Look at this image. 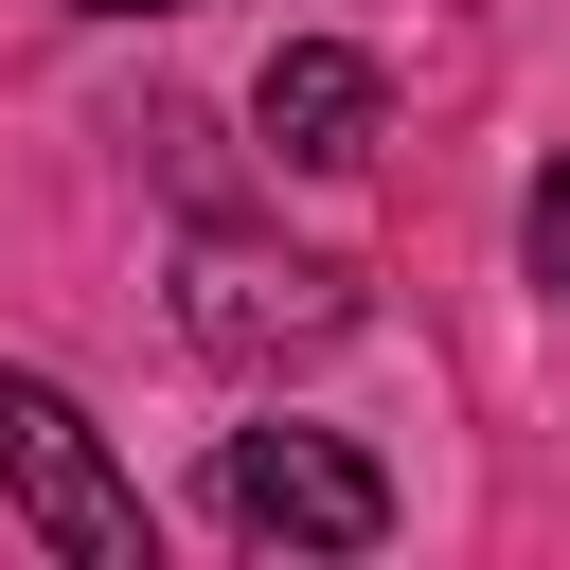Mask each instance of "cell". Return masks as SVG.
I'll return each mask as SVG.
<instances>
[{"mask_svg": "<svg viewBox=\"0 0 570 570\" xmlns=\"http://www.w3.org/2000/svg\"><path fill=\"white\" fill-rule=\"evenodd\" d=\"M0 481H18V517L71 570H142V499H125V463L89 445V410L53 374H0Z\"/></svg>", "mask_w": 570, "mask_h": 570, "instance_id": "1", "label": "cell"}, {"mask_svg": "<svg viewBox=\"0 0 570 570\" xmlns=\"http://www.w3.org/2000/svg\"><path fill=\"white\" fill-rule=\"evenodd\" d=\"M214 499H232V534H285V552H374L392 534V481L338 428H232L214 445Z\"/></svg>", "mask_w": 570, "mask_h": 570, "instance_id": "2", "label": "cell"}, {"mask_svg": "<svg viewBox=\"0 0 570 570\" xmlns=\"http://www.w3.org/2000/svg\"><path fill=\"white\" fill-rule=\"evenodd\" d=\"M178 321H196L214 356H321V338L356 321V285H338V267H303V249H232V232H196Z\"/></svg>", "mask_w": 570, "mask_h": 570, "instance_id": "3", "label": "cell"}, {"mask_svg": "<svg viewBox=\"0 0 570 570\" xmlns=\"http://www.w3.org/2000/svg\"><path fill=\"white\" fill-rule=\"evenodd\" d=\"M249 125H267V160H303V178L374 160V53H338V36H285V53H267V89H249Z\"/></svg>", "mask_w": 570, "mask_h": 570, "instance_id": "4", "label": "cell"}, {"mask_svg": "<svg viewBox=\"0 0 570 570\" xmlns=\"http://www.w3.org/2000/svg\"><path fill=\"white\" fill-rule=\"evenodd\" d=\"M534 285H552V303H570V160H552V178H534Z\"/></svg>", "mask_w": 570, "mask_h": 570, "instance_id": "5", "label": "cell"}, {"mask_svg": "<svg viewBox=\"0 0 570 570\" xmlns=\"http://www.w3.org/2000/svg\"><path fill=\"white\" fill-rule=\"evenodd\" d=\"M89 18H178V0H89Z\"/></svg>", "mask_w": 570, "mask_h": 570, "instance_id": "6", "label": "cell"}]
</instances>
